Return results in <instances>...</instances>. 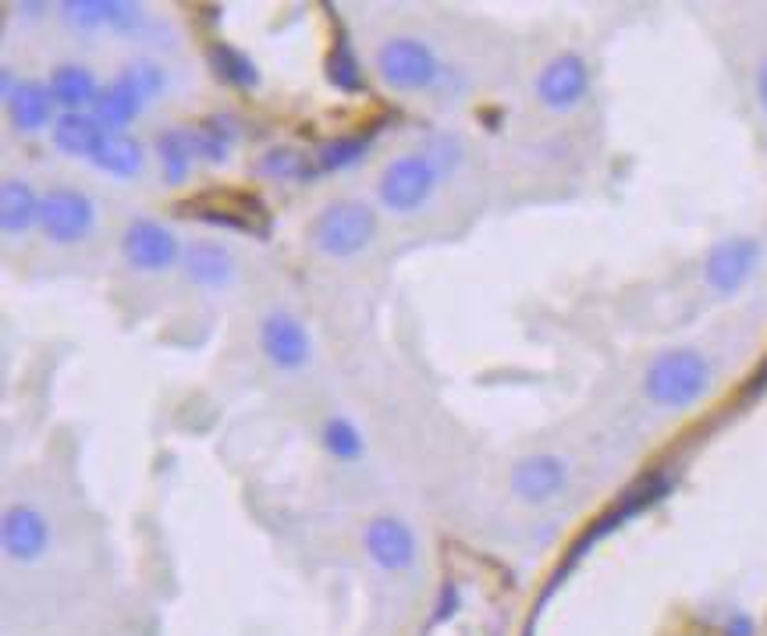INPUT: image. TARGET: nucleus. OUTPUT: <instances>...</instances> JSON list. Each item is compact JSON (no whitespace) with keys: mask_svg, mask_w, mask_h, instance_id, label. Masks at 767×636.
Returning <instances> with one entry per match:
<instances>
[{"mask_svg":"<svg viewBox=\"0 0 767 636\" xmlns=\"http://www.w3.org/2000/svg\"><path fill=\"white\" fill-rule=\"evenodd\" d=\"M711 385V363L703 359L696 348H676L650 363L644 388L650 402L665 409H685L693 406Z\"/></svg>","mask_w":767,"mask_h":636,"instance_id":"obj_1","label":"nucleus"},{"mask_svg":"<svg viewBox=\"0 0 767 636\" xmlns=\"http://www.w3.org/2000/svg\"><path fill=\"white\" fill-rule=\"evenodd\" d=\"M374 235H377V214L370 206L352 200L324 206L310 228L313 246L320 252H327V257H352V252L370 246Z\"/></svg>","mask_w":767,"mask_h":636,"instance_id":"obj_2","label":"nucleus"},{"mask_svg":"<svg viewBox=\"0 0 767 636\" xmlns=\"http://www.w3.org/2000/svg\"><path fill=\"white\" fill-rule=\"evenodd\" d=\"M441 171L426 153H402L380 174V203L395 214H412L434 196Z\"/></svg>","mask_w":767,"mask_h":636,"instance_id":"obj_3","label":"nucleus"},{"mask_svg":"<svg viewBox=\"0 0 767 636\" xmlns=\"http://www.w3.org/2000/svg\"><path fill=\"white\" fill-rule=\"evenodd\" d=\"M179 211H185V217L206 220V225L246 231V235H256V238H267V231H270L267 206L256 200V196H249V193H235V188H220V193H199L196 200L182 203Z\"/></svg>","mask_w":767,"mask_h":636,"instance_id":"obj_4","label":"nucleus"},{"mask_svg":"<svg viewBox=\"0 0 767 636\" xmlns=\"http://www.w3.org/2000/svg\"><path fill=\"white\" fill-rule=\"evenodd\" d=\"M377 72L391 89L415 93V89H430L437 83L441 65H437V54L430 51L426 43L412 40V36H398L377 51Z\"/></svg>","mask_w":767,"mask_h":636,"instance_id":"obj_5","label":"nucleus"},{"mask_svg":"<svg viewBox=\"0 0 767 636\" xmlns=\"http://www.w3.org/2000/svg\"><path fill=\"white\" fill-rule=\"evenodd\" d=\"M40 225L43 231L54 238L61 246H72V242H83V238L93 231L96 225V206L93 200L83 193V188H72V185H57L51 193L43 196L40 206Z\"/></svg>","mask_w":767,"mask_h":636,"instance_id":"obj_6","label":"nucleus"},{"mask_svg":"<svg viewBox=\"0 0 767 636\" xmlns=\"http://www.w3.org/2000/svg\"><path fill=\"white\" fill-rule=\"evenodd\" d=\"M121 249H125V260L136 270H147V274L168 270L174 260H182V246H179V238H174V231L150 217H139L125 228Z\"/></svg>","mask_w":767,"mask_h":636,"instance_id":"obj_7","label":"nucleus"},{"mask_svg":"<svg viewBox=\"0 0 767 636\" xmlns=\"http://www.w3.org/2000/svg\"><path fill=\"white\" fill-rule=\"evenodd\" d=\"M760 260V246L757 238H725L707 252V263H703V278L714 292L732 295L739 292L743 284L754 274V267Z\"/></svg>","mask_w":767,"mask_h":636,"instance_id":"obj_8","label":"nucleus"},{"mask_svg":"<svg viewBox=\"0 0 767 636\" xmlns=\"http://www.w3.org/2000/svg\"><path fill=\"white\" fill-rule=\"evenodd\" d=\"M668 495V476H661V473H650V476H644V481H636L626 495L618 498V505L612 508V513H604L594 527H590L583 537H580V545L572 548V562L575 559H583V551L590 548V545H597L601 537H607L612 530H618L622 522L626 519H633V516H639L644 513V508H650L653 502H661Z\"/></svg>","mask_w":767,"mask_h":636,"instance_id":"obj_9","label":"nucleus"},{"mask_svg":"<svg viewBox=\"0 0 767 636\" xmlns=\"http://www.w3.org/2000/svg\"><path fill=\"white\" fill-rule=\"evenodd\" d=\"M590 89V68L580 54H558L548 61V68L537 78V97L551 110H569L575 107Z\"/></svg>","mask_w":767,"mask_h":636,"instance_id":"obj_10","label":"nucleus"},{"mask_svg":"<svg viewBox=\"0 0 767 636\" xmlns=\"http://www.w3.org/2000/svg\"><path fill=\"white\" fill-rule=\"evenodd\" d=\"M260 345H263V356L274 363L281 370H299L302 363L310 359V335L292 313L274 310L263 316L260 324Z\"/></svg>","mask_w":767,"mask_h":636,"instance_id":"obj_11","label":"nucleus"},{"mask_svg":"<svg viewBox=\"0 0 767 636\" xmlns=\"http://www.w3.org/2000/svg\"><path fill=\"white\" fill-rule=\"evenodd\" d=\"M0 537H4V551L14 562H36L40 554L51 548V522H46L36 508L29 505H14L4 513V527H0Z\"/></svg>","mask_w":767,"mask_h":636,"instance_id":"obj_12","label":"nucleus"},{"mask_svg":"<svg viewBox=\"0 0 767 636\" xmlns=\"http://www.w3.org/2000/svg\"><path fill=\"white\" fill-rule=\"evenodd\" d=\"M366 551H370V559L380 569L398 572L415 562V537L402 519L377 516L370 527H366Z\"/></svg>","mask_w":767,"mask_h":636,"instance_id":"obj_13","label":"nucleus"},{"mask_svg":"<svg viewBox=\"0 0 767 636\" xmlns=\"http://www.w3.org/2000/svg\"><path fill=\"white\" fill-rule=\"evenodd\" d=\"M569 470L558 455H530L511 470V491L522 502H548L565 487Z\"/></svg>","mask_w":767,"mask_h":636,"instance_id":"obj_14","label":"nucleus"},{"mask_svg":"<svg viewBox=\"0 0 767 636\" xmlns=\"http://www.w3.org/2000/svg\"><path fill=\"white\" fill-rule=\"evenodd\" d=\"M182 267H185V278L192 284H203V289H224L231 278H235V257L228 246L220 242H188L182 252Z\"/></svg>","mask_w":767,"mask_h":636,"instance_id":"obj_15","label":"nucleus"},{"mask_svg":"<svg viewBox=\"0 0 767 636\" xmlns=\"http://www.w3.org/2000/svg\"><path fill=\"white\" fill-rule=\"evenodd\" d=\"M107 129L96 115H86V110H64V115L54 121V147L68 157H89L100 150Z\"/></svg>","mask_w":767,"mask_h":636,"instance_id":"obj_16","label":"nucleus"},{"mask_svg":"<svg viewBox=\"0 0 767 636\" xmlns=\"http://www.w3.org/2000/svg\"><path fill=\"white\" fill-rule=\"evenodd\" d=\"M54 93L51 86L43 83H19V89L8 97V110H11V121L19 132H40L46 121L54 118Z\"/></svg>","mask_w":767,"mask_h":636,"instance_id":"obj_17","label":"nucleus"},{"mask_svg":"<svg viewBox=\"0 0 767 636\" xmlns=\"http://www.w3.org/2000/svg\"><path fill=\"white\" fill-rule=\"evenodd\" d=\"M139 107H142L139 89L128 83L125 75H118L107 89H100V97H96V104H93V115L107 132H118V129H125V125L136 121Z\"/></svg>","mask_w":767,"mask_h":636,"instance_id":"obj_18","label":"nucleus"},{"mask_svg":"<svg viewBox=\"0 0 767 636\" xmlns=\"http://www.w3.org/2000/svg\"><path fill=\"white\" fill-rule=\"evenodd\" d=\"M93 164L115 174V179H136V174L142 171V164H147V157H142V142L136 136L128 132H107L100 150L93 153Z\"/></svg>","mask_w":767,"mask_h":636,"instance_id":"obj_19","label":"nucleus"},{"mask_svg":"<svg viewBox=\"0 0 767 636\" xmlns=\"http://www.w3.org/2000/svg\"><path fill=\"white\" fill-rule=\"evenodd\" d=\"M40 206L43 200L25 182L8 179L4 188H0V225H4L8 235H22L40 220Z\"/></svg>","mask_w":767,"mask_h":636,"instance_id":"obj_20","label":"nucleus"},{"mask_svg":"<svg viewBox=\"0 0 767 636\" xmlns=\"http://www.w3.org/2000/svg\"><path fill=\"white\" fill-rule=\"evenodd\" d=\"M51 93L64 110H83L86 104H96V78L83 65H57L51 75Z\"/></svg>","mask_w":767,"mask_h":636,"instance_id":"obj_21","label":"nucleus"},{"mask_svg":"<svg viewBox=\"0 0 767 636\" xmlns=\"http://www.w3.org/2000/svg\"><path fill=\"white\" fill-rule=\"evenodd\" d=\"M156 153H160V168H164L168 185H182L188 179L192 157H196V147H192V132L185 129H164L156 136Z\"/></svg>","mask_w":767,"mask_h":636,"instance_id":"obj_22","label":"nucleus"},{"mask_svg":"<svg viewBox=\"0 0 767 636\" xmlns=\"http://www.w3.org/2000/svg\"><path fill=\"white\" fill-rule=\"evenodd\" d=\"M235 136H238V121L231 115H214V118L196 125V132H192V147H196V157L217 164L228 157Z\"/></svg>","mask_w":767,"mask_h":636,"instance_id":"obj_23","label":"nucleus"},{"mask_svg":"<svg viewBox=\"0 0 767 636\" xmlns=\"http://www.w3.org/2000/svg\"><path fill=\"white\" fill-rule=\"evenodd\" d=\"M206 57H210V68L224 78V83H231L238 89H252L256 83H260V72H256L252 57L231 43H214L210 51H206Z\"/></svg>","mask_w":767,"mask_h":636,"instance_id":"obj_24","label":"nucleus"},{"mask_svg":"<svg viewBox=\"0 0 767 636\" xmlns=\"http://www.w3.org/2000/svg\"><path fill=\"white\" fill-rule=\"evenodd\" d=\"M327 78L334 89L342 93H363V68H359V57L352 54V46L345 36L334 40L331 54H327Z\"/></svg>","mask_w":767,"mask_h":636,"instance_id":"obj_25","label":"nucleus"},{"mask_svg":"<svg viewBox=\"0 0 767 636\" xmlns=\"http://www.w3.org/2000/svg\"><path fill=\"white\" fill-rule=\"evenodd\" d=\"M370 150V136H342V139H331L320 147L316 157V168L320 171H342L352 168L356 161H363V153Z\"/></svg>","mask_w":767,"mask_h":636,"instance_id":"obj_26","label":"nucleus"},{"mask_svg":"<svg viewBox=\"0 0 767 636\" xmlns=\"http://www.w3.org/2000/svg\"><path fill=\"white\" fill-rule=\"evenodd\" d=\"M316 171H320L316 164H310L299 150L288 147L267 150L260 161V174H267V179H316Z\"/></svg>","mask_w":767,"mask_h":636,"instance_id":"obj_27","label":"nucleus"},{"mask_svg":"<svg viewBox=\"0 0 767 636\" xmlns=\"http://www.w3.org/2000/svg\"><path fill=\"white\" fill-rule=\"evenodd\" d=\"M324 449L348 463V459H359L363 455V438H359V431L345 417H334V420L324 423Z\"/></svg>","mask_w":767,"mask_h":636,"instance_id":"obj_28","label":"nucleus"},{"mask_svg":"<svg viewBox=\"0 0 767 636\" xmlns=\"http://www.w3.org/2000/svg\"><path fill=\"white\" fill-rule=\"evenodd\" d=\"M64 19L78 29H93V25H107L110 19V0H64L61 4Z\"/></svg>","mask_w":767,"mask_h":636,"instance_id":"obj_29","label":"nucleus"},{"mask_svg":"<svg viewBox=\"0 0 767 636\" xmlns=\"http://www.w3.org/2000/svg\"><path fill=\"white\" fill-rule=\"evenodd\" d=\"M121 75L139 89L142 100H150V97H156L160 89H164V68L153 65V61H132L128 68H121Z\"/></svg>","mask_w":767,"mask_h":636,"instance_id":"obj_30","label":"nucleus"},{"mask_svg":"<svg viewBox=\"0 0 767 636\" xmlns=\"http://www.w3.org/2000/svg\"><path fill=\"white\" fill-rule=\"evenodd\" d=\"M136 22H139V8L136 4H121V0H110L107 25H115V29H121V33H128V29H132Z\"/></svg>","mask_w":767,"mask_h":636,"instance_id":"obj_31","label":"nucleus"},{"mask_svg":"<svg viewBox=\"0 0 767 636\" xmlns=\"http://www.w3.org/2000/svg\"><path fill=\"white\" fill-rule=\"evenodd\" d=\"M455 586H447V591H441V604H437V623H441V618H447V615H452L455 612Z\"/></svg>","mask_w":767,"mask_h":636,"instance_id":"obj_32","label":"nucleus"},{"mask_svg":"<svg viewBox=\"0 0 767 636\" xmlns=\"http://www.w3.org/2000/svg\"><path fill=\"white\" fill-rule=\"evenodd\" d=\"M728 636H754V623L746 615H735L728 623Z\"/></svg>","mask_w":767,"mask_h":636,"instance_id":"obj_33","label":"nucleus"},{"mask_svg":"<svg viewBox=\"0 0 767 636\" xmlns=\"http://www.w3.org/2000/svg\"><path fill=\"white\" fill-rule=\"evenodd\" d=\"M757 93H760V107L767 110V61H764L760 72H757Z\"/></svg>","mask_w":767,"mask_h":636,"instance_id":"obj_34","label":"nucleus"},{"mask_svg":"<svg viewBox=\"0 0 767 636\" xmlns=\"http://www.w3.org/2000/svg\"><path fill=\"white\" fill-rule=\"evenodd\" d=\"M22 11H29V19H36L40 11H46V4H22Z\"/></svg>","mask_w":767,"mask_h":636,"instance_id":"obj_35","label":"nucleus"}]
</instances>
